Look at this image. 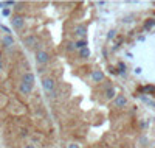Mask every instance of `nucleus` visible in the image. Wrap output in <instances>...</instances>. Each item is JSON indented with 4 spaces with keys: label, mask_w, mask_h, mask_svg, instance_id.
Wrapping results in <instances>:
<instances>
[{
    "label": "nucleus",
    "mask_w": 155,
    "mask_h": 148,
    "mask_svg": "<svg viewBox=\"0 0 155 148\" xmlns=\"http://www.w3.org/2000/svg\"><path fill=\"white\" fill-rule=\"evenodd\" d=\"M36 61L37 64H41V65H45L50 63V53L45 52V50H37L36 52Z\"/></svg>",
    "instance_id": "f257e3e1"
},
{
    "label": "nucleus",
    "mask_w": 155,
    "mask_h": 148,
    "mask_svg": "<svg viewBox=\"0 0 155 148\" xmlns=\"http://www.w3.org/2000/svg\"><path fill=\"white\" fill-rule=\"evenodd\" d=\"M42 87L45 92H53L54 87H56V80L51 78V76H48V78H43L42 80Z\"/></svg>",
    "instance_id": "f03ea898"
},
{
    "label": "nucleus",
    "mask_w": 155,
    "mask_h": 148,
    "mask_svg": "<svg viewBox=\"0 0 155 148\" xmlns=\"http://www.w3.org/2000/svg\"><path fill=\"white\" fill-rule=\"evenodd\" d=\"M25 45L28 47V48H37L39 45H41V42H39L37 39V36H28V37H25Z\"/></svg>",
    "instance_id": "7ed1b4c3"
},
{
    "label": "nucleus",
    "mask_w": 155,
    "mask_h": 148,
    "mask_svg": "<svg viewBox=\"0 0 155 148\" xmlns=\"http://www.w3.org/2000/svg\"><path fill=\"white\" fill-rule=\"evenodd\" d=\"M11 25H13V28H16V30H22L25 25V19L22 17V16H14L13 20H11Z\"/></svg>",
    "instance_id": "20e7f679"
},
{
    "label": "nucleus",
    "mask_w": 155,
    "mask_h": 148,
    "mask_svg": "<svg viewBox=\"0 0 155 148\" xmlns=\"http://www.w3.org/2000/svg\"><path fill=\"white\" fill-rule=\"evenodd\" d=\"M19 92H20L22 95H30L31 92H33V86L23 83V81H20V84H19Z\"/></svg>",
    "instance_id": "39448f33"
},
{
    "label": "nucleus",
    "mask_w": 155,
    "mask_h": 148,
    "mask_svg": "<svg viewBox=\"0 0 155 148\" xmlns=\"http://www.w3.org/2000/svg\"><path fill=\"white\" fill-rule=\"evenodd\" d=\"M113 105L116 106V108H124V106H127V98L124 97V95H116L115 97V100H113Z\"/></svg>",
    "instance_id": "423d86ee"
},
{
    "label": "nucleus",
    "mask_w": 155,
    "mask_h": 148,
    "mask_svg": "<svg viewBox=\"0 0 155 148\" xmlns=\"http://www.w3.org/2000/svg\"><path fill=\"white\" fill-rule=\"evenodd\" d=\"M22 81L26 83V84H30V86H34V73L25 72L23 75H22Z\"/></svg>",
    "instance_id": "0eeeda50"
},
{
    "label": "nucleus",
    "mask_w": 155,
    "mask_h": 148,
    "mask_svg": "<svg viewBox=\"0 0 155 148\" xmlns=\"http://www.w3.org/2000/svg\"><path fill=\"white\" fill-rule=\"evenodd\" d=\"M2 45H3L5 48H9V47H13V45H14V39H13V36H11V34L3 36V39H2Z\"/></svg>",
    "instance_id": "6e6552de"
},
{
    "label": "nucleus",
    "mask_w": 155,
    "mask_h": 148,
    "mask_svg": "<svg viewBox=\"0 0 155 148\" xmlns=\"http://www.w3.org/2000/svg\"><path fill=\"white\" fill-rule=\"evenodd\" d=\"M92 80H93V83H101V81H104V73L101 70H95L92 73Z\"/></svg>",
    "instance_id": "1a4fd4ad"
},
{
    "label": "nucleus",
    "mask_w": 155,
    "mask_h": 148,
    "mask_svg": "<svg viewBox=\"0 0 155 148\" xmlns=\"http://www.w3.org/2000/svg\"><path fill=\"white\" fill-rule=\"evenodd\" d=\"M75 34H78V36H85L87 34V27L85 25H78L76 28H75Z\"/></svg>",
    "instance_id": "9d476101"
},
{
    "label": "nucleus",
    "mask_w": 155,
    "mask_h": 148,
    "mask_svg": "<svg viewBox=\"0 0 155 148\" xmlns=\"http://www.w3.org/2000/svg\"><path fill=\"white\" fill-rule=\"evenodd\" d=\"M116 95H118V94H116V89H115L113 86H112V87H109V89L106 91V97H107V100H112V98H115Z\"/></svg>",
    "instance_id": "9b49d317"
},
{
    "label": "nucleus",
    "mask_w": 155,
    "mask_h": 148,
    "mask_svg": "<svg viewBox=\"0 0 155 148\" xmlns=\"http://www.w3.org/2000/svg\"><path fill=\"white\" fill-rule=\"evenodd\" d=\"M154 27H155V19L154 17L147 19L144 24H143V28H144V30H151V28H154Z\"/></svg>",
    "instance_id": "f8f14e48"
},
{
    "label": "nucleus",
    "mask_w": 155,
    "mask_h": 148,
    "mask_svg": "<svg viewBox=\"0 0 155 148\" xmlns=\"http://www.w3.org/2000/svg\"><path fill=\"white\" fill-rule=\"evenodd\" d=\"M143 92H144V94H151V95H154V94H155V86H154V84H147V86L143 87Z\"/></svg>",
    "instance_id": "ddd939ff"
},
{
    "label": "nucleus",
    "mask_w": 155,
    "mask_h": 148,
    "mask_svg": "<svg viewBox=\"0 0 155 148\" xmlns=\"http://www.w3.org/2000/svg\"><path fill=\"white\" fill-rule=\"evenodd\" d=\"M75 45H76V48L82 50V48H85V47H87V41H85V39H81V41H78Z\"/></svg>",
    "instance_id": "4468645a"
},
{
    "label": "nucleus",
    "mask_w": 155,
    "mask_h": 148,
    "mask_svg": "<svg viewBox=\"0 0 155 148\" xmlns=\"http://www.w3.org/2000/svg\"><path fill=\"white\" fill-rule=\"evenodd\" d=\"M79 55H81V58H88L90 56V50L85 47V48H82V50H79Z\"/></svg>",
    "instance_id": "2eb2a0df"
},
{
    "label": "nucleus",
    "mask_w": 155,
    "mask_h": 148,
    "mask_svg": "<svg viewBox=\"0 0 155 148\" xmlns=\"http://www.w3.org/2000/svg\"><path fill=\"white\" fill-rule=\"evenodd\" d=\"M116 67H118V70H119V73L121 75H124L126 73V64L121 61V63H118V65H116Z\"/></svg>",
    "instance_id": "dca6fc26"
},
{
    "label": "nucleus",
    "mask_w": 155,
    "mask_h": 148,
    "mask_svg": "<svg viewBox=\"0 0 155 148\" xmlns=\"http://www.w3.org/2000/svg\"><path fill=\"white\" fill-rule=\"evenodd\" d=\"M115 34H116V31H115V30H110V31H109V34H107V41L113 39V37H115Z\"/></svg>",
    "instance_id": "f3484780"
},
{
    "label": "nucleus",
    "mask_w": 155,
    "mask_h": 148,
    "mask_svg": "<svg viewBox=\"0 0 155 148\" xmlns=\"http://www.w3.org/2000/svg\"><path fill=\"white\" fill-rule=\"evenodd\" d=\"M67 50H68V52H73V50H76L75 42H70V44H68V45H67Z\"/></svg>",
    "instance_id": "a211bd4d"
},
{
    "label": "nucleus",
    "mask_w": 155,
    "mask_h": 148,
    "mask_svg": "<svg viewBox=\"0 0 155 148\" xmlns=\"http://www.w3.org/2000/svg\"><path fill=\"white\" fill-rule=\"evenodd\" d=\"M2 14L5 16V17H6V16H9V14H11V9H9V8H3V11H2Z\"/></svg>",
    "instance_id": "6ab92c4d"
},
{
    "label": "nucleus",
    "mask_w": 155,
    "mask_h": 148,
    "mask_svg": "<svg viewBox=\"0 0 155 148\" xmlns=\"http://www.w3.org/2000/svg\"><path fill=\"white\" fill-rule=\"evenodd\" d=\"M68 148H81V147L78 145V144H70V145H68Z\"/></svg>",
    "instance_id": "aec40b11"
},
{
    "label": "nucleus",
    "mask_w": 155,
    "mask_h": 148,
    "mask_svg": "<svg viewBox=\"0 0 155 148\" xmlns=\"http://www.w3.org/2000/svg\"><path fill=\"white\" fill-rule=\"evenodd\" d=\"M140 125H141V128H147V125H149V122H141Z\"/></svg>",
    "instance_id": "412c9836"
},
{
    "label": "nucleus",
    "mask_w": 155,
    "mask_h": 148,
    "mask_svg": "<svg viewBox=\"0 0 155 148\" xmlns=\"http://www.w3.org/2000/svg\"><path fill=\"white\" fill-rule=\"evenodd\" d=\"M23 148H36V147H34V145H33V144H28V145H25Z\"/></svg>",
    "instance_id": "4be33fe9"
},
{
    "label": "nucleus",
    "mask_w": 155,
    "mask_h": 148,
    "mask_svg": "<svg viewBox=\"0 0 155 148\" xmlns=\"http://www.w3.org/2000/svg\"><path fill=\"white\" fill-rule=\"evenodd\" d=\"M3 70V63H2V59H0V72Z\"/></svg>",
    "instance_id": "5701e85b"
},
{
    "label": "nucleus",
    "mask_w": 155,
    "mask_h": 148,
    "mask_svg": "<svg viewBox=\"0 0 155 148\" xmlns=\"http://www.w3.org/2000/svg\"><path fill=\"white\" fill-rule=\"evenodd\" d=\"M149 105H152V106H155V101H149Z\"/></svg>",
    "instance_id": "b1692460"
}]
</instances>
